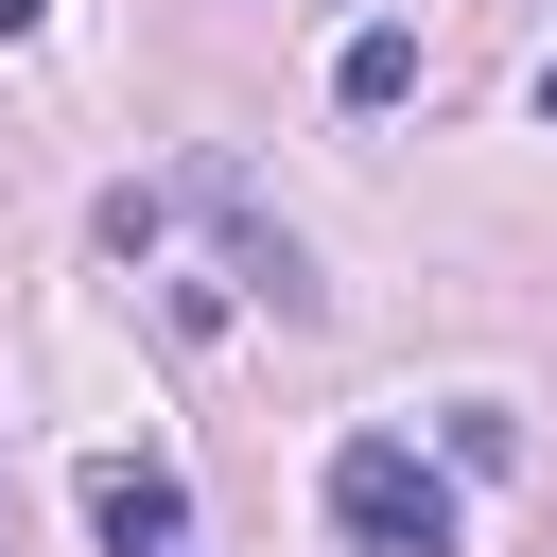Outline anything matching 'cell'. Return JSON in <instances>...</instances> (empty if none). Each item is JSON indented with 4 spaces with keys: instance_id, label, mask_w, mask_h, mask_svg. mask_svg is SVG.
<instances>
[{
    "instance_id": "cell-1",
    "label": "cell",
    "mask_w": 557,
    "mask_h": 557,
    "mask_svg": "<svg viewBox=\"0 0 557 557\" xmlns=\"http://www.w3.org/2000/svg\"><path fill=\"white\" fill-rule=\"evenodd\" d=\"M331 540H348V557H453L470 522H453V487H435L400 435H348V453H331Z\"/></svg>"
},
{
    "instance_id": "cell-2",
    "label": "cell",
    "mask_w": 557,
    "mask_h": 557,
    "mask_svg": "<svg viewBox=\"0 0 557 557\" xmlns=\"http://www.w3.org/2000/svg\"><path fill=\"white\" fill-rule=\"evenodd\" d=\"M191 209L226 226V278H244L261 313H313V261H296V226H261V191H244V157H191Z\"/></svg>"
},
{
    "instance_id": "cell-3",
    "label": "cell",
    "mask_w": 557,
    "mask_h": 557,
    "mask_svg": "<svg viewBox=\"0 0 557 557\" xmlns=\"http://www.w3.org/2000/svg\"><path fill=\"white\" fill-rule=\"evenodd\" d=\"M87 540H104V557H174V540H191V487H174L157 453H104V470H87Z\"/></svg>"
},
{
    "instance_id": "cell-4",
    "label": "cell",
    "mask_w": 557,
    "mask_h": 557,
    "mask_svg": "<svg viewBox=\"0 0 557 557\" xmlns=\"http://www.w3.org/2000/svg\"><path fill=\"white\" fill-rule=\"evenodd\" d=\"M331 104H348V122H383V104H418V35H400V17H366V35L331 52Z\"/></svg>"
},
{
    "instance_id": "cell-5",
    "label": "cell",
    "mask_w": 557,
    "mask_h": 557,
    "mask_svg": "<svg viewBox=\"0 0 557 557\" xmlns=\"http://www.w3.org/2000/svg\"><path fill=\"white\" fill-rule=\"evenodd\" d=\"M35 17H52V0H0V35H35Z\"/></svg>"
},
{
    "instance_id": "cell-6",
    "label": "cell",
    "mask_w": 557,
    "mask_h": 557,
    "mask_svg": "<svg viewBox=\"0 0 557 557\" xmlns=\"http://www.w3.org/2000/svg\"><path fill=\"white\" fill-rule=\"evenodd\" d=\"M540 122H557V70H540Z\"/></svg>"
}]
</instances>
